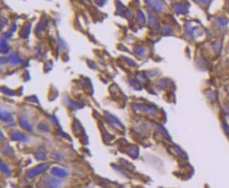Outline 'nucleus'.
<instances>
[{
  "instance_id": "obj_12",
  "label": "nucleus",
  "mask_w": 229,
  "mask_h": 188,
  "mask_svg": "<svg viewBox=\"0 0 229 188\" xmlns=\"http://www.w3.org/2000/svg\"><path fill=\"white\" fill-rule=\"evenodd\" d=\"M11 61L13 63H15V62H18L19 61V57H16V56H11Z\"/></svg>"
},
{
  "instance_id": "obj_1",
  "label": "nucleus",
  "mask_w": 229,
  "mask_h": 188,
  "mask_svg": "<svg viewBox=\"0 0 229 188\" xmlns=\"http://www.w3.org/2000/svg\"><path fill=\"white\" fill-rule=\"evenodd\" d=\"M134 109H140V110L149 113L150 115H154L157 113V109L155 107L143 105V104H135Z\"/></svg>"
},
{
  "instance_id": "obj_10",
  "label": "nucleus",
  "mask_w": 229,
  "mask_h": 188,
  "mask_svg": "<svg viewBox=\"0 0 229 188\" xmlns=\"http://www.w3.org/2000/svg\"><path fill=\"white\" fill-rule=\"evenodd\" d=\"M154 22H155V19H154V16H153L152 13H150V23L152 25Z\"/></svg>"
},
{
  "instance_id": "obj_7",
  "label": "nucleus",
  "mask_w": 229,
  "mask_h": 188,
  "mask_svg": "<svg viewBox=\"0 0 229 188\" xmlns=\"http://www.w3.org/2000/svg\"><path fill=\"white\" fill-rule=\"evenodd\" d=\"M223 126H224V131H225L226 134L229 137V125H228V123H227L226 122H225V121H224V123H223Z\"/></svg>"
},
{
  "instance_id": "obj_11",
  "label": "nucleus",
  "mask_w": 229,
  "mask_h": 188,
  "mask_svg": "<svg viewBox=\"0 0 229 188\" xmlns=\"http://www.w3.org/2000/svg\"><path fill=\"white\" fill-rule=\"evenodd\" d=\"M176 149L177 151H178V154H179L181 156V157H186V154H185V153L183 152V151H182L181 149L179 148V147H178V146H176Z\"/></svg>"
},
{
  "instance_id": "obj_2",
  "label": "nucleus",
  "mask_w": 229,
  "mask_h": 188,
  "mask_svg": "<svg viewBox=\"0 0 229 188\" xmlns=\"http://www.w3.org/2000/svg\"><path fill=\"white\" fill-rule=\"evenodd\" d=\"M146 1L154 9L157 11L160 12L163 9L162 4L160 0H146Z\"/></svg>"
},
{
  "instance_id": "obj_3",
  "label": "nucleus",
  "mask_w": 229,
  "mask_h": 188,
  "mask_svg": "<svg viewBox=\"0 0 229 188\" xmlns=\"http://www.w3.org/2000/svg\"><path fill=\"white\" fill-rule=\"evenodd\" d=\"M47 167H48V164L40 165V166H38L37 167L34 168L33 171H30L29 173H28V175H29L30 177H33V176H34V175H36L37 174L40 173L42 172V171H45L46 168Z\"/></svg>"
},
{
  "instance_id": "obj_8",
  "label": "nucleus",
  "mask_w": 229,
  "mask_h": 188,
  "mask_svg": "<svg viewBox=\"0 0 229 188\" xmlns=\"http://www.w3.org/2000/svg\"><path fill=\"white\" fill-rule=\"evenodd\" d=\"M175 8H176V9L178 11H182L184 9V7H183V5H182V4H176Z\"/></svg>"
},
{
  "instance_id": "obj_14",
  "label": "nucleus",
  "mask_w": 229,
  "mask_h": 188,
  "mask_svg": "<svg viewBox=\"0 0 229 188\" xmlns=\"http://www.w3.org/2000/svg\"><path fill=\"white\" fill-rule=\"evenodd\" d=\"M228 115H229V110H228Z\"/></svg>"
},
{
  "instance_id": "obj_5",
  "label": "nucleus",
  "mask_w": 229,
  "mask_h": 188,
  "mask_svg": "<svg viewBox=\"0 0 229 188\" xmlns=\"http://www.w3.org/2000/svg\"><path fill=\"white\" fill-rule=\"evenodd\" d=\"M157 129H158L159 131H160V133H162V134L164 136L166 139H170L169 134H168V133L166 132V130H165L163 127L161 126V125H157Z\"/></svg>"
},
{
  "instance_id": "obj_4",
  "label": "nucleus",
  "mask_w": 229,
  "mask_h": 188,
  "mask_svg": "<svg viewBox=\"0 0 229 188\" xmlns=\"http://www.w3.org/2000/svg\"><path fill=\"white\" fill-rule=\"evenodd\" d=\"M51 173H54V175L59 177H63L66 175V172L62 169H59V168H54L51 171Z\"/></svg>"
},
{
  "instance_id": "obj_9",
  "label": "nucleus",
  "mask_w": 229,
  "mask_h": 188,
  "mask_svg": "<svg viewBox=\"0 0 229 188\" xmlns=\"http://www.w3.org/2000/svg\"><path fill=\"white\" fill-rule=\"evenodd\" d=\"M138 16H139V21H141V22H145V17H144V15H143V13H142V12H141V11H139V13H138Z\"/></svg>"
},
{
  "instance_id": "obj_6",
  "label": "nucleus",
  "mask_w": 229,
  "mask_h": 188,
  "mask_svg": "<svg viewBox=\"0 0 229 188\" xmlns=\"http://www.w3.org/2000/svg\"><path fill=\"white\" fill-rule=\"evenodd\" d=\"M228 22L229 21L228 19H224V18H219V19H217L218 24H219V25H221V26H226V25H228Z\"/></svg>"
},
{
  "instance_id": "obj_13",
  "label": "nucleus",
  "mask_w": 229,
  "mask_h": 188,
  "mask_svg": "<svg viewBox=\"0 0 229 188\" xmlns=\"http://www.w3.org/2000/svg\"><path fill=\"white\" fill-rule=\"evenodd\" d=\"M200 1H202V2H203V3H206L207 1V0H200Z\"/></svg>"
}]
</instances>
